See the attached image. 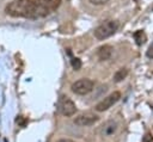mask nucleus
Listing matches in <instances>:
<instances>
[{"instance_id": "obj_14", "label": "nucleus", "mask_w": 153, "mask_h": 142, "mask_svg": "<svg viewBox=\"0 0 153 142\" xmlns=\"http://www.w3.org/2000/svg\"><path fill=\"white\" fill-rule=\"evenodd\" d=\"M88 1H90V4H92V5L99 6V5H104V4H106L109 0H88Z\"/></svg>"}, {"instance_id": "obj_3", "label": "nucleus", "mask_w": 153, "mask_h": 142, "mask_svg": "<svg viewBox=\"0 0 153 142\" xmlns=\"http://www.w3.org/2000/svg\"><path fill=\"white\" fill-rule=\"evenodd\" d=\"M57 111L66 117H71L76 112V106L74 101L67 95H61L57 101Z\"/></svg>"}, {"instance_id": "obj_1", "label": "nucleus", "mask_w": 153, "mask_h": 142, "mask_svg": "<svg viewBox=\"0 0 153 142\" xmlns=\"http://www.w3.org/2000/svg\"><path fill=\"white\" fill-rule=\"evenodd\" d=\"M5 13L11 17L20 18H42L51 13L41 0H13L5 7Z\"/></svg>"}, {"instance_id": "obj_10", "label": "nucleus", "mask_w": 153, "mask_h": 142, "mask_svg": "<svg viewBox=\"0 0 153 142\" xmlns=\"http://www.w3.org/2000/svg\"><path fill=\"white\" fill-rule=\"evenodd\" d=\"M115 130H116V123H114V122H109V123L105 125V128L103 129V131H104L105 135H110V134H112Z\"/></svg>"}, {"instance_id": "obj_2", "label": "nucleus", "mask_w": 153, "mask_h": 142, "mask_svg": "<svg viewBox=\"0 0 153 142\" xmlns=\"http://www.w3.org/2000/svg\"><path fill=\"white\" fill-rule=\"evenodd\" d=\"M118 26H120V23L117 20H114V19H109V20H105L103 21L102 24H99L94 31H93V35L99 41H103V39H106L109 37H111L117 30H118Z\"/></svg>"}, {"instance_id": "obj_7", "label": "nucleus", "mask_w": 153, "mask_h": 142, "mask_svg": "<svg viewBox=\"0 0 153 142\" xmlns=\"http://www.w3.org/2000/svg\"><path fill=\"white\" fill-rule=\"evenodd\" d=\"M112 50H114V49H112L111 45L104 44V45H102V47H99V48L97 49V56H98V58H99L100 61H106V60H109V58L111 57Z\"/></svg>"}, {"instance_id": "obj_11", "label": "nucleus", "mask_w": 153, "mask_h": 142, "mask_svg": "<svg viewBox=\"0 0 153 142\" xmlns=\"http://www.w3.org/2000/svg\"><path fill=\"white\" fill-rule=\"evenodd\" d=\"M71 64H72V67H73L74 70H79L81 68V61L78 57H72L71 58Z\"/></svg>"}, {"instance_id": "obj_8", "label": "nucleus", "mask_w": 153, "mask_h": 142, "mask_svg": "<svg viewBox=\"0 0 153 142\" xmlns=\"http://www.w3.org/2000/svg\"><path fill=\"white\" fill-rule=\"evenodd\" d=\"M127 75H128V69H127V68H120V69L114 74V81H115V82H120V81L124 80Z\"/></svg>"}, {"instance_id": "obj_5", "label": "nucleus", "mask_w": 153, "mask_h": 142, "mask_svg": "<svg viewBox=\"0 0 153 142\" xmlns=\"http://www.w3.org/2000/svg\"><path fill=\"white\" fill-rule=\"evenodd\" d=\"M120 99H121V93H120L118 91H115V92L110 93L108 97H105L104 99H102V100L94 106V109H96V111H98V112L106 111V110H109L112 105H115Z\"/></svg>"}, {"instance_id": "obj_16", "label": "nucleus", "mask_w": 153, "mask_h": 142, "mask_svg": "<svg viewBox=\"0 0 153 142\" xmlns=\"http://www.w3.org/2000/svg\"><path fill=\"white\" fill-rule=\"evenodd\" d=\"M56 142H74V141H72V140H69V138H60V140H57Z\"/></svg>"}, {"instance_id": "obj_17", "label": "nucleus", "mask_w": 153, "mask_h": 142, "mask_svg": "<svg viewBox=\"0 0 153 142\" xmlns=\"http://www.w3.org/2000/svg\"><path fill=\"white\" fill-rule=\"evenodd\" d=\"M152 10H153V7H152Z\"/></svg>"}, {"instance_id": "obj_13", "label": "nucleus", "mask_w": 153, "mask_h": 142, "mask_svg": "<svg viewBox=\"0 0 153 142\" xmlns=\"http://www.w3.org/2000/svg\"><path fill=\"white\" fill-rule=\"evenodd\" d=\"M146 56H147L148 58H152V60H153V42H152L151 45L148 47V49H147V51H146Z\"/></svg>"}, {"instance_id": "obj_15", "label": "nucleus", "mask_w": 153, "mask_h": 142, "mask_svg": "<svg viewBox=\"0 0 153 142\" xmlns=\"http://www.w3.org/2000/svg\"><path fill=\"white\" fill-rule=\"evenodd\" d=\"M143 142H153V137L149 136V135H146L145 138H143Z\"/></svg>"}, {"instance_id": "obj_6", "label": "nucleus", "mask_w": 153, "mask_h": 142, "mask_svg": "<svg viewBox=\"0 0 153 142\" xmlns=\"http://www.w3.org/2000/svg\"><path fill=\"white\" fill-rule=\"evenodd\" d=\"M97 121H98L97 115H94L92 112H84V113L78 115L74 118V124L79 125V126H88V125L94 124Z\"/></svg>"}, {"instance_id": "obj_12", "label": "nucleus", "mask_w": 153, "mask_h": 142, "mask_svg": "<svg viewBox=\"0 0 153 142\" xmlns=\"http://www.w3.org/2000/svg\"><path fill=\"white\" fill-rule=\"evenodd\" d=\"M16 122L18 123V125H19V126L24 128V126L29 123V119H27L26 117H24V116H18V117L16 118Z\"/></svg>"}, {"instance_id": "obj_9", "label": "nucleus", "mask_w": 153, "mask_h": 142, "mask_svg": "<svg viewBox=\"0 0 153 142\" xmlns=\"http://www.w3.org/2000/svg\"><path fill=\"white\" fill-rule=\"evenodd\" d=\"M133 36H134L135 42H136L137 45H142V44L146 42V39H147V37H146V35H145V32H143L142 30H137V31H135Z\"/></svg>"}, {"instance_id": "obj_4", "label": "nucleus", "mask_w": 153, "mask_h": 142, "mask_svg": "<svg viewBox=\"0 0 153 142\" xmlns=\"http://www.w3.org/2000/svg\"><path fill=\"white\" fill-rule=\"evenodd\" d=\"M94 87V82L90 79H80L76 80L75 82L72 84L71 89L73 93L79 94V95H85L87 93H90Z\"/></svg>"}]
</instances>
